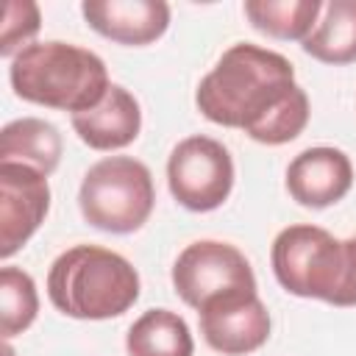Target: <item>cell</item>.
<instances>
[{"mask_svg":"<svg viewBox=\"0 0 356 356\" xmlns=\"http://www.w3.org/2000/svg\"><path fill=\"white\" fill-rule=\"evenodd\" d=\"M64 153L61 134L39 117H19L0 131V161L25 164L42 175H53Z\"/></svg>","mask_w":356,"mask_h":356,"instance_id":"4fadbf2b","label":"cell"},{"mask_svg":"<svg viewBox=\"0 0 356 356\" xmlns=\"http://www.w3.org/2000/svg\"><path fill=\"white\" fill-rule=\"evenodd\" d=\"M195 103L214 125L239 128L273 147L298 139L312 114L292 61L250 42H236L217 58L197 83Z\"/></svg>","mask_w":356,"mask_h":356,"instance_id":"6da1fadb","label":"cell"},{"mask_svg":"<svg viewBox=\"0 0 356 356\" xmlns=\"http://www.w3.org/2000/svg\"><path fill=\"white\" fill-rule=\"evenodd\" d=\"M42 28V14L39 6L31 0H11L6 6V19H3V36H0V56L14 58L22 47L31 44V39Z\"/></svg>","mask_w":356,"mask_h":356,"instance_id":"ac0fdd59","label":"cell"},{"mask_svg":"<svg viewBox=\"0 0 356 356\" xmlns=\"http://www.w3.org/2000/svg\"><path fill=\"white\" fill-rule=\"evenodd\" d=\"M72 131L78 134V139L83 145H89L92 150H122L128 147L142 128V108L139 100L120 83H111L106 97L81 114L70 117Z\"/></svg>","mask_w":356,"mask_h":356,"instance_id":"7c38bea8","label":"cell"},{"mask_svg":"<svg viewBox=\"0 0 356 356\" xmlns=\"http://www.w3.org/2000/svg\"><path fill=\"white\" fill-rule=\"evenodd\" d=\"M83 220L106 234L139 231L156 206V186L147 164L134 156H106L95 161L78 189Z\"/></svg>","mask_w":356,"mask_h":356,"instance_id":"5b68a950","label":"cell"},{"mask_svg":"<svg viewBox=\"0 0 356 356\" xmlns=\"http://www.w3.org/2000/svg\"><path fill=\"white\" fill-rule=\"evenodd\" d=\"M8 81L17 97L70 111V117L95 108L111 86L108 70L97 53L58 39L22 47L11 58Z\"/></svg>","mask_w":356,"mask_h":356,"instance_id":"7a4b0ae2","label":"cell"},{"mask_svg":"<svg viewBox=\"0 0 356 356\" xmlns=\"http://www.w3.org/2000/svg\"><path fill=\"white\" fill-rule=\"evenodd\" d=\"M39 314V292L33 278L19 270L6 264L0 270V334L8 342L11 337L22 334L31 328V323Z\"/></svg>","mask_w":356,"mask_h":356,"instance_id":"e0dca14e","label":"cell"},{"mask_svg":"<svg viewBox=\"0 0 356 356\" xmlns=\"http://www.w3.org/2000/svg\"><path fill=\"white\" fill-rule=\"evenodd\" d=\"M303 53L323 64L356 61V0H331L323 6L312 33L300 42Z\"/></svg>","mask_w":356,"mask_h":356,"instance_id":"5bb4252c","label":"cell"},{"mask_svg":"<svg viewBox=\"0 0 356 356\" xmlns=\"http://www.w3.org/2000/svg\"><path fill=\"white\" fill-rule=\"evenodd\" d=\"M320 0H248L245 17L250 25L273 39L303 42L320 19Z\"/></svg>","mask_w":356,"mask_h":356,"instance_id":"2e32d148","label":"cell"},{"mask_svg":"<svg viewBox=\"0 0 356 356\" xmlns=\"http://www.w3.org/2000/svg\"><path fill=\"white\" fill-rule=\"evenodd\" d=\"M353 186V164L339 147H306L286 167V192L306 209H328Z\"/></svg>","mask_w":356,"mask_h":356,"instance_id":"30bf717a","label":"cell"},{"mask_svg":"<svg viewBox=\"0 0 356 356\" xmlns=\"http://www.w3.org/2000/svg\"><path fill=\"white\" fill-rule=\"evenodd\" d=\"M172 286L186 306L200 312L211 300L256 292V275L239 248L217 239H197L178 253L172 264Z\"/></svg>","mask_w":356,"mask_h":356,"instance_id":"8992f818","label":"cell"},{"mask_svg":"<svg viewBox=\"0 0 356 356\" xmlns=\"http://www.w3.org/2000/svg\"><path fill=\"white\" fill-rule=\"evenodd\" d=\"M50 211L47 175L0 161V256L11 259L44 222Z\"/></svg>","mask_w":356,"mask_h":356,"instance_id":"ba28073f","label":"cell"},{"mask_svg":"<svg viewBox=\"0 0 356 356\" xmlns=\"http://www.w3.org/2000/svg\"><path fill=\"white\" fill-rule=\"evenodd\" d=\"M167 186L189 211L220 209L234 189V159L228 147L203 134L181 139L167 159Z\"/></svg>","mask_w":356,"mask_h":356,"instance_id":"52a82bcc","label":"cell"},{"mask_svg":"<svg viewBox=\"0 0 356 356\" xmlns=\"http://www.w3.org/2000/svg\"><path fill=\"white\" fill-rule=\"evenodd\" d=\"M206 345L222 356H245L270 339V312L259 292H239L211 300L197 312Z\"/></svg>","mask_w":356,"mask_h":356,"instance_id":"9c48e42d","label":"cell"},{"mask_svg":"<svg viewBox=\"0 0 356 356\" xmlns=\"http://www.w3.org/2000/svg\"><path fill=\"white\" fill-rule=\"evenodd\" d=\"M270 261L289 295L356 306V236L337 239L320 225H289L273 239Z\"/></svg>","mask_w":356,"mask_h":356,"instance_id":"277c9868","label":"cell"},{"mask_svg":"<svg viewBox=\"0 0 356 356\" xmlns=\"http://www.w3.org/2000/svg\"><path fill=\"white\" fill-rule=\"evenodd\" d=\"M47 298L72 320H111L139 300V273L117 250L72 245L47 270Z\"/></svg>","mask_w":356,"mask_h":356,"instance_id":"3957f363","label":"cell"},{"mask_svg":"<svg viewBox=\"0 0 356 356\" xmlns=\"http://www.w3.org/2000/svg\"><path fill=\"white\" fill-rule=\"evenodd\" d=\"M128 356H192L195 339L186 320L170 309H147L125 334Z\"/></svg>","mask_w":356,"mask_h":356,"instance_id":"9a60e30c","label":"cell"},{"mask_svg":"<svg viewBox=\"0 0 356 356\" xmlns=\"http://www.w3.org/2000/svg\"><path fill=\"white\" fill-rule=\"evenodd\" d=\"M81 14L92 31L128 47H145L170 28V6L164 0H86Z\"/></svg>","mask_w":356,"mask_h":356,"instance_id":"8fae6325","label":"cell"}]
</instances>
